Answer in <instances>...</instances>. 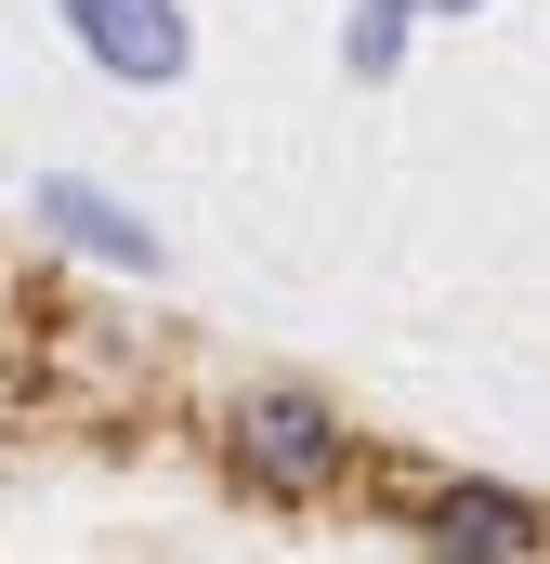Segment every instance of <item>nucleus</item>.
Returning <instances> with one entry per match:
<instances>
[{"label": "nucleus", "mask_w": 550, "mask_h": 564, "mask_svg": "<svg viewBox=\"0 0 550 564\" xmlns=\"http://www.w3.org/2000/svg\"><path fill=\"white\" fill-rule=\"evenodd\" d=\"M223 473L263 499V512H328V499H354L367 486V433H354V408L328 394V381H288V368H263V381H237L223 394Z\"/></svg>", "instance_id": "nucleus-1"}, {"label": "nucleus", "mask_w": 550, "mask_h": 564, "mask_svg": "<svg viewBox=\"0 0 550 564\" xmlns=\"http://www.w3.org/2000/svg\"><path fill=\"white\" fill-rule=\"evenodd\" d=\"M407 539L432 564H550V499L498 486V473H419L407 486Z\"/></svg>", "instance_id": "nucleus-2"}, {"label": "nucleus", "mask_w": 550, "mask_h": 564, "mask_svg": "<svg viewBox=\"0 0 550 564\" xmlns=\"http://www.w3.org/2000/svg\"><path fill=\"white\" fill-rule=\"evenodd\" d=\"M26 224H40V250H66V263L170 276V237L144 224V197H119L106 171H26Z\"/></svg>", "instance_id": "nucleus-3"}, {"label": "nucleus", "mask_w": 550, "mask_h": 564, "mask_svg": "<svg viewBox=\"0 0 550 564\" xmlns=\"http://www.w3.org/2000/svg\"><path fill=\"white\" fill-rule=\"evenodd\" d=\"M53 26H66L79 66L119 79V93H170V79L197 66V13H184V0H53Z\"/></svg>", "instance_id": "nucleus-4"}, {"label": "nucleus", "mask_w": 550, "mask_h": 564, "mask_svg": "<svg viewBox=\"0 0 550 564\" xmlns=\"http://www.w3.org/2000/svg\"><path fill=\"white\" fill-rule=\"evenodd\" d=\"M419 26H432L419 0H354V13H341V79H367V93H381V79L407 66V40H419Z\"/></svg>", "instance_id": "nucleus-5"}, {"label": "nucleus", "mask_w": 550, "mask_h": 564, "mask_svg": "<svg viewBox=\"0 0 550 564\" xmlns=\"http://www.w3.org/2000/svg\"><path fill=\"white\" fill-rule=\"evenodd\" d=\"M419 13H432V26H459V13H485V0H419Z\"/></svg>", "instance_id": "nucleus-6"}]
</instances>
